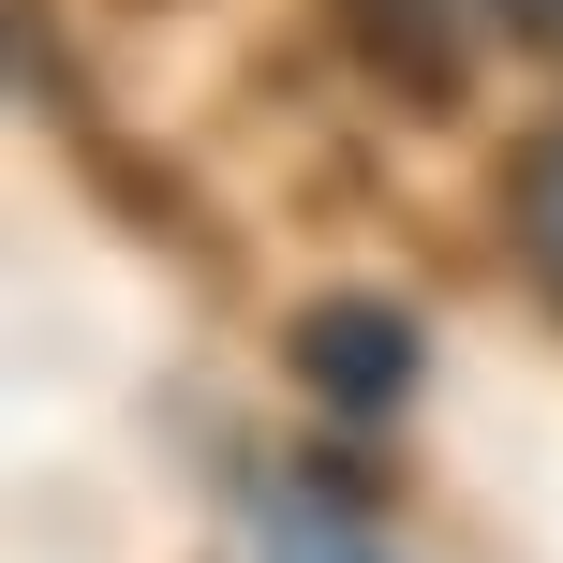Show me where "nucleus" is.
Masks as SVG:
<instances>
[{
    "instance_id": "1",
    "label": "nucleus",
    "mask_w": 563,
    "mask_h": 563,
    "mask_svg": "<svg viewBox=\"0 0 563 563\" xmlns=\"http://www.w3.org/2000/svg\"><path fill=\"white\" fill-rule=\"evenodd\" d=\"M282 356H297V386L327 400V416H400V400H416V371H430L400 297H311Z\"/></svg>"
},
{
    "instance_id": "2",
    "label": "nucleus",
    "mask_w": 563,
    "mask_h": 563,
    "mask_svg": "<svg viewBox=\"0 0 563 563\" xmlns=\"http://www.w3.org/2000/svg\"><path fill=\"white\" fill-rule=\"evenodd\" d=\"M341 30H356V59L400 104H445L460 89V0H341Z\"/></svg>"
},
{
    "instance_id": "3",
    "label": "nucleus",
    "mask_w": 563,
    "mask_h": 563,
    "mask_svg": "<svg viewBox=\"0 0 563 563\" xmlns=\"http://www.w3.org/2000/svg\"><path fill=\"white\" fill-rule=\"evenodd\" d=\"M253 563H386V534L356 505H327V489H267L253 505Z\"/></svg>"
},
{
    "instance_id": "4",
    "label": "nucleus",
    "mask_w": 563,
    "mask_h": 563,
    "mask_svg": "<svg viewBox=\"0 0 563 563\" xmlns=\"http://www.w3.org/2000/svg\"><path fill=\"white\" fill-rule=\"evenodd\" d=\"M505 223H519V267H534V297L563 311V119L505 164Z\"/></svg>"
},
{
    "instance_id": "5",
    "label": "nucleus",
    "mask_w": 563,
    "mask_h": 563,
    "mask_svg": "<svg viewBox=\"0 0 563 563\" xmlns=\"http://www.w3.org/2000/svg\"><path fill=\"white\" fill-rule=\"evenodd\" d=\"M505 30H519V45H549V59H563V0H505Z\"/></svg>"
}]
</instances>
